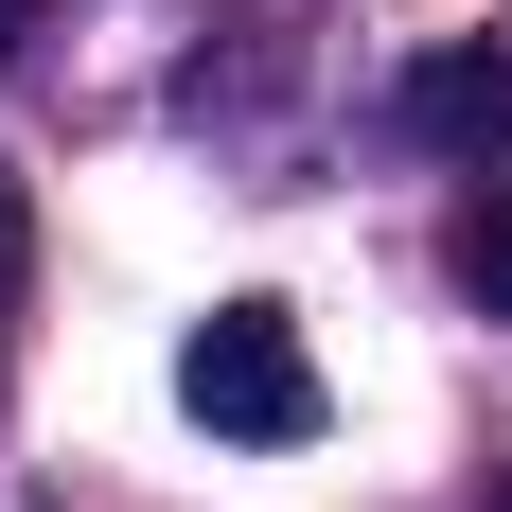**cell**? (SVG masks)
<instances>
[{
	"label": "cell",
	"instance_id": "obj_2",
	"mask_svg": "<svg viewBox=\"0 0 512 512\" xmlns=\"http://www.w3.org/2000/svg\"><path fill=\"white\" fill-rule=\"evenodd\" d=\"M389 124L442 142V159H512V18H495V36H442L407 89H389Z\"/></svg>",
	"mask_w": 512,
	"mask_h": 512
},
{
	"label": "cell",
	"instance_id": "obj_6",
	"mask_svg": "<svg viewBox=\"0 0 512 512\" xmlns=\"http://www.w3.org/2000/svg\"><path fill=\"white\" fill-rule=\"evenodd\" d=\"M0 265H18V195H0Z\"/></svg>",
	"mask_w": 512,
	"mask_h": 512
},
{
	"label": "cell",
	"instance_id": "obj_4",
	"mask_svg": "<svg viewBox=\"0 0 512 512\" xmlns=\"http://www.w3.org/2000/svg\"><path fill=\"white\" fill-rule=\"evenodd\" d=\"M36 36H53V0H0V53H36Z\"/></svg>",
	"mask_w": 512,
	"mask_h": 512
},
{
	"label": "cell",
	"instance_id": "obj_3",
	"mask_svg": "<svg viewBox=\"0 0 512 512\" xmlns=\"http://www.w3.org/2000/svg\"><path fill=\"white\" fill-rule=\"evenodd\" d=\"M442 265H460V301H477V318H512V177L460 212V230H442Z\"/></svg>",
	"mask_w": 512,
	"mask_h": 512
},
{
	"label": "cell",
	"instance_id": "obj_1",
	"mask_svg": "<svg viewBox=\"0 0 512 512\" xmlns=\"http://www.w3.org/2000/svg\"><path fill=\"white\" fill-rule=\"evenodd\" d=\"M177 407L212 424V442H318V354L283 301H212L195 336H177Z\"/></svg>",
	"mask_w": 512,
	"mask_h": 512
},
{
	"label": "cell",
	"instance_id": "obj_5",
	"mask_svg": "<svg viewBox=\"0 0 512 512\" xmlns=\"http://www.w3.org/2000/svg\"><path fill=\"white\" fill-rule=\"evenodd\" d=\"M477 512H512V460H495V477H477Z\"/></svg>",
	"mask_w": 512,
	"mask_h": 512
}]
</instances>
